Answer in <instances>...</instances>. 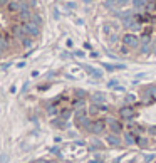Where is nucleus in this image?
Returning <instances> with one entry per match:
<instances>
[{
	"label": "nucleus",
	"mask_w": 156,
	"mask_h": 163,
	"mask_svg": "<svg viewBox=\"0 0 156 163\" xmlns=\"http://www.w3.org/2000/svg\"><path fill=\"white\" fill-rule=\"evenodd\" d=\"M121 42L133 51V49H139V46H141V37L138 34H134V32H124L121 35Z\"/></svg>",
	"instance_id": "nucleus-1"
},
{
	"label": "nucleus",
	"mask_w": 156,
	"mask_h": 163,
	"mask_svg": "<svg viewBox=\"0 0 156 163\" xmlns=\"http://www.w3.org/2000/svg\"><path fill=\"white\" fill-rule=\"evenodd\" d=\"M153 49H155V42H153L151 35H143V37H141V46H139L138 52L141 56H151Z\"/></svg>",
	"instance_id": "nucleus-2"
},
{
	"label": "nucleus",
	"mask_w": 156,
	"mask_h": 163,
	"mask_svg": "<svg viewBox=\"0 0 156 163\" xmlns=\"http://www.w3.org/2000/svg\"><path fill=\"white\" fill-rule=\"evenodd\" d=\"M118 114L122 121H133L138 113H136V109H134V104H124V106L119 108Z\"/></svg>",
	"instance_id": "nucleus-3"
},
{
	"label": "nucleus",
	"mask_w": 156,
	"mask_h": 163,
	"mask_svg": "<svg viewBox=\"0 0 156 163\" xmlns=\"http://www.w3.org/2000/svg\"><path fill=\"white\" fill-rule=\"evenodd\" d=\"M106 123H107V128L111 129V133H116V135L122 133V128H124L122 120H118V118H107Z\"/></svg>",
	"instance_id": "nucleus-4"
},
{
	"label": "nucleus",
	"mask_w": 156,
	"mask_h": 163,
	"mask_svg": "<svg viewBox=\"0 0 156 163\" xmlns=\"http://www.w3.org/2000/svg\"><path fill=\"white\" fill-rule=\"evenodd\" d=\"M106 128H107V123L104 120H101V118H96L91 123V133L93 135H102L106 131Z\"/></svg>",
	"instance_id": "nucleus-5"
},
{
	"label": "nucleus",
	"mask_w": 156,
	"mask_h": 163,
	"mask_svg": "<svg viewBox=\"0 0 156 163\" xmlns=\"http://www.w3.org/2000/svg\"><path fill=\"white\" fill-rule=\"evenodd\" d=\"M22 27L25 30V34L32 39H37L39 35H40V27L32 24V22H22Z\"/></svg>",
	"instance_id": "nucleus-6"
},
{
	"label": "nucleus",
	"mask_w": 156,
	"mask_h": 163,
	"mask_svg": "<svg viewBox=\"0 0 156 163\" xmlns=\"http://www.w3.org/2000/svg\"><path fill=\"white\" fill-rule=\"evenodd\" d=\"M5 9L9 13H19L22 10V2L20 0H10L9 4L5 5Z\"/></svg>",
	"instance_id": "nucleus-7"
},
{
	"label": "nucleus",
	"mask_w": 156,
	"mask_h": 163,
	"mask_svg": "<svg viewBox=\"0 0 156 163\" xmlns=\"http://www.w3.org/2000/svg\"><path fill=\"white\" fill-rule=\"evenodd\" d=\"M10 34H12L13 37L17 39L19 42H20L22 39L27 35V34H25V30H24V27H22V24H19V25H13L12 29H10Z\"/></svg>",
	"instance_id": "nucleus-8"
},
{
	"label": "nucleus",
	"mask_w": 156,
	"mask_h": 163,
	"mask_svg": "<svg viewBox=\"0 0 156 163\" xmlns=\"http://www.w3.org/2000/svg\"><path fill=\"white\" fill-rule=\"evenodd\" d=\"M82 67H84V71H86V73H87L91 77H93V79H102V71H101V69H96V67H93V66H87V64H84Z\"/></svg>",
	"instance_id": "nucleus-9"
},
{
	"label": "nucleus",
	"mask_w": 156,
	"mask_h": 163,
	"mask_svg": "<svg viewBox=\"0 0 156 163\" xmlns=\"http://www.w3.org/2000/svg\"><path fill=\"white\" fill-rule=\"evenodd\" d=\"M106 141L109 143L111 146H119L122 143V140H121V136L119 135H116V133H109L107 136H106Z\"/></svg>",
	"instance_id": "nucleus-10"
},
{
	"label": "nucleus",
	"mask_w": 156,
	"mask_h": 163,
	"mask_svg": "<svg viewBox=\"0 0 156 163\" xmlns=\"http://www.w3.org/2000/svg\"><path fill=\"white\" fill-rule=\"evenodd\" d=\"M148 0H131V5L136 12H143L144 10V5H146Z\"/></svg>",
	"instance_id": "nucleus-11"
},
{
	"label": "nucleus",
	"mask_w": 156,
	"mask_h": 163,
	"mask_svg": "<svg viewBox=\"0 0 156 163\" xmlns=\"http://www.w3.org/2000/svg\"><path fill=\"white\" fill-rule=\"evenodd\" d=\"M139 103V99H138V96L134 94V93H128L126 96H124V104H138Z\"/></svg>",
	"instance_id": "nucleus-12"
},
{
	"label": "nucleus",
	"mask_w": 156,
	"mask_h": 163,
	"mask_svg": "<svg viewBox=\"0 0 156 163\" xmlns=\"http://www.w3.org/2000/svg\"><path fill=\"white\" fill-rule=\"evenodd\" d=\"M136 145L141 146V148H146L149 145V140L146 136H141V135H136Z\"/></svg>",
	"instance_id": "nucleus-13"
},
{
	"label": "nucleus",
	"mask_w": 156,
	"mask_h": 163,
	"mask_svg": "<svg viewBox=\"0 0 156 163\" xmlns=\"http://www.w3.org/2000/svg\"><path fill=\"white\" fill-rule=\"evenodd\" d=\"M119 40H121V34L119 32H113V34L107 35V42L109 44H118Z\"/></svg>",
	"instance_id": "nucleus-14"
},
{
	"label": "nucleus",
	"mask_w": 156,
	"mask_h": 163,
	"mask_svg": "<svg viewBox=\"0 0 156 163\" xmlns=\"http://www.w3.org/2000/svg\"><path fill=\"white\" fill-rule=\"evenodd\" d=\"M104 9L107 10H113V9H118V0H104Z\"/></svg>",
	"instance_id": "nucleus-15"
},
{
	"label": "nucleus",
	"mask_w": 156,
	"mask_h": 163,
	"mask_svg": "<svg viewBox=\"0 0 156 163\" xmlns=\"http://www.w3.org/2000/svg\"><path fill=\"white\" fill-rule=\"evenodd\" d=\"M101 67H104L107 73H114V71H118L116 62H114V64H111V62H101Z\"/></svg>",
	"instance_id": "nucleus-16"
},
{
	"label": "nucleus",
	"mask_w": 156,
	"mask_h": 163,
	"mask_svg": "<svg viewBox=\"0 0 156 163\" xmlns=\"http://www.w3.org/2000/svg\"><path fill=\"white\" fill-rule=\"evenodd\" d=\"M91 99H93L94 103H104L106 101V98H104L102 93H94V94H91Z\"/></svg>",
	"instance_id": "nucleus-17"
},
{
	"label": "nucleus",
	"mask_w": 156,
	"mask_h": 163,
	"mask_svg": "<svg viewBox=\"0 0 156 163\" xmlns=\"http://www.w3.org/2000/svg\"><path fill=\"white\" fill-rule=\"evenodd\" d=\"M30 22H32V24H35V25H42V17H40V15H39V13H34L32 12V17H30Z\"/></svg>",
	"instance_id": "nucleus-18"
},
{
	"label": "nucleus",
	"mask_w": 156,
	"mask_h": 163,
	"mask_svg": "<svg viewBox=\"0 0 156 163\" xmlns=\"http://www.w3.org/2000/svg\"><path fill=\"white\" fill-rule=\"evenodd\" d=\"M32 42H34V39H32V37H29V35H25V37H24V39L20 40V44L24 46V47H27V49H29V47H32Z\"/></svg>",
	"instance_id": "nucleus-19"
},
{
	"label": "nucleus",
	"mask_w": 156,
	"mask_h": 163,
	"mask_svg": "<svg viewBox=\"0 0 156 163\" xmlns=\"http://www.w3.org/2000/svg\"><path fill=\"white\" fill-rule=\"evenodd\" d=\"M129 52H131V49L128 47V46H124V44H121V46H119V54H122V56H128Z\"/></svg>",
	"instance_id": "nucleus-20"
},
{
	"label": "nucleus",
	"mask_w": 156,
	"mask_h": 163,
	"mask_svg": "<svg viewBox=\"0 0 156 163\" xmlns=\"http://www.w3.org/2000/svg\"><path fill=\"white\" fill-rule=\"evenodd\" d=\"M118 86H119L118 79H109V82H107V87H109V89H116Z\"/></svg>",
	"instance_id": "nucleus-21"
},
{
	"label": "nucleus",
	"mask_w": 156,
	"mask_h": 163,
	"mask_svg": "<svg viewBox=\"0 0 156 163\" xmlns=\"http://www.w3.org/2000/svg\"><path fill=\"white\" fill-rule=\"evenodd\" d=\"M86 93L84 89H74V98H86Z\"/></svg>",
	"instance_id": "nucleus-22"
},
{
	"label": "nucleus",
	"mask_w": 156,
	"mask_h": 163,
	"mask_svg": "<svg viewBox=\"0 0 156 163\" xmlns=\"http://www.w3.org/2000/svg\"><path fill=\"white\" fill-rule=\"evenodd\" d=\"M128 5H131V0H118V7H119V9L128 7Z\"/></svg>",
	"instance_id": "nucleus-23"
},
{
	"label": "nucleus",
	"mask_w": 156,
	"mask_h": 163,
	"mask_svg": "<svg viewBox=\"0 0 156 163\" xmlns=\"http://www.w3.org/2000/svg\"><path fill=\"white\" fill-rule=\"evenodd\" d=\"M72 56L74 57H84L86 54H84V51H76V52H72Z\"/></svg>",
	"instance_id": "nucleus-24"
},
{
	"label": "nucleus",
	"mask_w": 156,
	"mask_h": 163,
	"mask_svg": "<svg viewBox=\"0 0 156 163\" xmlns=\"http://www.w3.org/2000/svg\"><path fill=\"white\" fill-rule=\"evenodd\" d=\"M89 56L93 57V59H97V57L101 56V54H99V52H96V51H93V52H91V54H89Z\"/></svg>",
	"instance_id": "nucleus-25"
},
{
	"label": "nucleus",
	"mask_w": 156,
	"mask_h": 163,
	"mask_svg": "<svg viewBox=\"0 0 156 163\" xmlns=\"http://www.w3.org/2000/svg\"><path fill=\"white\" fill-rule=\"evenodd\" d=\"M106 54H107L111 59H118V56H116V54H113V52H109V51H106Z\"/></svg>",
	"instance_id": "nucleus-26"
},
{
	"label": "nucleus",
	"mask_w": 156,
	"mask_h": 163,
	"mask_svg": "<svg viewBox=\"0 0 156 163\" xmlns=\"http://www.w3.org/2000/svg\"><path fill=\"white\" fill-rule=\"evenodd\" d=\"M84 49H87V51H91V49H93V47H91V44H89V42H84Z\"/></svg>",
	"instance_id": "nucleus-27"
},
{
	"label": "nucleus",
	"mask_w": 156,
	"mask_h": 163,
	"mask_svg": "<svg viewBox=\"0 0 156 163\" xmlns=\"http://www.w3.org/2000/svg\"><path fill=\"white\" fill-rule=\"evenodd\" d=\"M9 2H10V0H0V5H7Z\"/></svg>",
	"instance_id": "nucleus-28"
},
{
	"label": "nucleus",
	"mask_w": 156,
	"mask_h": 163,
	"mask_svg": "<svg viewBox=\"0 0 156 163\" xmlns=\"http://www.w3.org/2000/svg\"><path fill=\"white\" fill-rule=\"evenodd\" d=\"M82 2H84V4H93L94 0H82Z\"/></svg>",
	"instance_id": "nucleus-29"
},
{
	"label": "nucleus",
	"mask_w": 156,
	"mask_h": 163,
	"mask_svg": "<svg viewBox=\"0 0 156 163\" xmlns=\"http://www.w3.org/2000/svg\"><path fill=\"white\" fill-rule=\"evenodd\" d=\"M2 52H4V51H2V49H0V57H2Z\"/></svg>",
	"instance_id": "nucleus-30"
}]
</instances>
